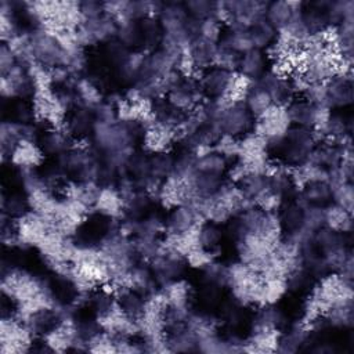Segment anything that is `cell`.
<instances>
[{
  "label": "cell",
  "mask_w": 354,
  "mask_h": 354,
  "mask_svg": "<svg viewBox=\"0 0 354 354\" xmlns=\"http://www.w3.org/2000/svg\"><path fill=\"white\" fill-rule=\"evenodd\" d=\"M257 119L249 112L242 100L225 102L217 118V126L223 138L236 142L254 134Z\"/></svg>",
  "instance_id": "1"
},
{
  "label": "cell",
  "mask_w": 354,
  "mask_h": 354,
  "mask_svg": "<svg viewBox=\"0 0 354 354\" xmlns=\"http://www.w3.org/2000/svg\"><path fill=\"white\" fill-rule=\"evenodd\" d=\"M202 217L189 202L167 206L163 213V227L166 238H181L196 230Z\"/></svg>",
  "instance_id": "2"
},
{
  "label": "cell",
  "mask_w": 354,
  "mask_h": 354,
  "mask_svg": "<svg viewBox=\"0 0 354 354\" xmlns=\"http://www.w3.org/2000/svg\"><path fill=\"white\" fill-rule=\"evenodd\" d=\"M354 100V86L351 71L337 72L324 83V106L330 109L351 108Z\"/></svg>",
  "instance_id": "3"
},
{
  "label": "cell",
  "mask_w": 354,
  "mask_h": 354,
  "mask_svg": "<svg viewBox=\"0 0 354 354\" xmlns=\"http://www.w3.org/2000/svg\"><path fill=\"white\" fill-rule=\"evenodd\" d=\"M283 111L289 124L301 126V127L314 129V130H318L326 113V109L304 98L303 95L293 97L283 106Z\"/></svg>",
  "instance_id": "4"
},
{
  "label": "cell",
  "mask_w": 354,
  "mask_h": 354,
  "mask_svg": "<svg viewBox=\"0 0 354 354\" xmlns=\"http://www.w3.org/2000/svg\"><path fill=\"white\" fill-rule=\"evenodd\" d=\"M191 111H185L166 97H159L149 102V118L152 124L173 131L178 136L189 118Z\"/></svg>",
  "instance_id": "5"
},
{
  "label": "cell",
  "mask_w": 354,
  "mask_h": 354,
  "mask_svg": "<svg viewBox=\"0 0 354 354\" xmlns=\"http://www.w3.org/2000/svg\"><path fill=\"white\" fill-rule=\"evenodd\" d=\"M217 41L206 36L195 37L185 50V59L188 65V72L201 73L206 68L217 62Z\"/></svg>",
  "instance_id": "6"
},
{
  "label": "cell",
  "mask_w": 354,
  "mask_h": 354,
  "mask_svg": "<svg viewBox=\"0 0 354 354\" xmlns=\"http://www.w3.org/2000/svg\"><path fill=\"white\" fill-rule=\"evenodd\" d=\"M118 310L131 322L138 326V322L144 317L151 297L133 285H120L115 288Z\"/></svg>",
  "instance_id": "7"
},
{
  "label": "cell",
  "mask_w": 354,
  "mask_h": 354,
  "mask_svg": "<svg viewBox=\"0 0 354 354\" xmlns=\"http://www.w3.org/2000/svg\"><path fill=\"white\" fill-rule=\"evenodd\" d=\"M317 133L319 138H329L335 141L351 140V133H353L351 108L326 111L324 120L318 127Z\"/></svg>",
  "instance_id": "8"
},
{
  "label": "cell",
  "mask_w": 354,
  "mask_h": 354,
  "mask_svg": "<svg viewBox=\"0 0 354 354\" xmlns=\"http://www.w3.org/2000/svg\"><path fill=\"white\" fill-rule=\"evenodd\" d=\"M272 69V58L268 51L250 48L241 54L235 73L248 83H254Z\"/></svg>",
  "instance_id": "9"
},
{
  "label": "cell",
  "mask_w": 354,
  "mask_h": 354,
  "mask_svg": "<svg viewBox=\"0 0 354 354\" xmlns=\"http://www.w3.org/2000/svg\"><path fill=\"white\" fill-rule=\"evenodd\" d=\"M297 198L307 207L328 209L333 205V188L326 177L311 178L300 185Z\"/></svg>",
  "instance_id": "10"
},
{
  "label": "cell",
  "mask_w": 354,
  "mask_h": 354,
  "mask_svg": "<svg viewBox=\"0 0 354 354\" xmlns=\"http://www.w3.org/2000/svg\"><path fill=\"white\" fill-rule=\"evenodd\" d=\"M195 238H196L198 249L214 257V254H217L221 250L225 239L224 227L217 221L205 218L196 227Z\"/></svg>",
  "instance_id": "11"
},
{
  "label": "cell",
  "mask_w": 354,
  "mask_h": 354,
  "mask_svg": "<svg viewBox=\"0 0 354 354\" xmlns=\"http://www.w3.org/2000/svg\"><path fill=\"white\" fill-rule=\"evenodd\" d=\"M248 33H249V39L253 48L264 50L268 53L277 47L281 37V33L275 28H272L264 19V17L253 22L248 28Z\"/></svg>",
  "instance_id": "12"
},
{
  "label": "cell",
  "mask_w": 354,
  "mask_h": 354,
  "mask_svg": "<svg viewBox=\"0 0 354 354\" xmlns=\"http://www.w3.org/2000/svg\"><path fill=\"white\" fill-rule=\"evenodd\" d=\"M295 12H296V3H289L282 0L266 1L264 19L281 33L290 24Z\"/></svg>",
  "instance_id": "13"
},
{
  "label": "cell",
  "mask_w": 354,
  "mask_h": 354,
  "mask_svg": "<svg viewBox=\"0 0 354 354\" xmlns=\"http://www.w3.org/2000/svg\"><path fill=\"white\" fill-rule=\"evenodd\" d=\"M243 104L246 105V108L249 109V112L256 118H261L267 111H270L272 106H275L272 104L271 97L268 95V93L266 90H263L259 84L256 83H249L243 97H242Z\"/></svg>",
  "instance_id": "14"
},
{
  "label": "cell",
  "mask_w": 354,
  "mask_h": 354,
  "mask_svg": "<svg viewBox=\"0 0 354 354\" xmlns=\"http://www.w3.org/2000/svg\"><path fill=\"white\" fill-rule=\"evenodd\" d=\"M185 10L191 18L198 22H206L210 19H223L221 3L209 1V0H191L185 1Z\"/></svg>",
  "instance_id": "15"
},
{
  "label": "cell",
  "mask_w": 354,
  "mask_h": 354,
  "mask_svg": "<svg viewBox=\"0 0 354 354\" xmlns=\"http://www.w3.org/2000/svg\"><path fill=\"white\" fill-rule=\"evenodd\" d=\"M77 10L82 19H93L106 12V6L104 1L95 0H86L77 3Z\"/></svg>",
  "instance_id": "16"
}]
</instances>
